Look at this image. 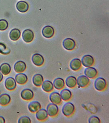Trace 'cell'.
Masks as SVG:
<instances>
[{"instance_id":"cell-1","label":"cell","mask_w":109,"mask_h":123,"mask_svg":"<svg viewBox=\"0 0 109 123\" xmlns=\"http://www.w3.org/2000/svg\"><path fill=\"white\" fill-rule=\"evenodd\" d=\"M75 111V105L71 102H67L63 107V114L64 116L67 117H69L72 116L74 114Z\"/></svg>"},{"instance_id":"cell-2","label":"cell","mask_w":109,"mask_h":123,"mask_svg":"<svg viewBox=\"0 0 109 123\" xmlns=\"http://www.w3.org/2000/svg\"><path fill=\"white\" fill-rule=\"evenodd\" d=\"M107 83L104 78L99 77L95 81L94 86L96 90L99 91H103L107 87Z\"/></svg>"},{"instance_id":"cell-3","label":"cell","mask_w":109,"mask_h":123,"mask_svg":"<svg viewBox=\"0 0 109 123\" xmlns=\"http://www.w3.org/2000/svg\"><path fill=\"white\" fill-rule=\"evenodd\" d=\"M47 111L48 115L50 117H54L56 116L58 113V107L56 104L50 103L47 106Z\"/></svg>"},{"instance_id":"cell-4","label":"cell","mask_w":109,"mask_h":123,"mask_svg":"<svg viewBox=\"0 0 109 123\" xmlns=\"http://www.w3.org/2000/svg\"><path fill=\"white\" fill-rule=\"evenodd\" d=\"M22 38L25 42L27 43H31L33 40L34 34L31 30L26 29L22 33Z\"/></svg>"},{"instance_id":"cell-5","label":"cell","mask_w":109,"mask_h":123,"mask_svg":"<svg viewBox=\"0 0 109 123\" xmlns=\"http://www.w3.org/2000/svg\"><path fill=\"white\" fill-rule=\"evenodd\" d=\"M63 45L67 50L71 51L75 49L76 46L75 42L72 38H67L63 41Z\"/></svg>"},{"instance_id":"cell-6","label":"cell","mask_w":109,"mask_h":123,"mask_svg":"<svg viewBox=\"0 0 109 123\" xmlns=\"http://www.w3.org/2000/svg\"><path fill=\"white\" fill-rule=\"evenodd\" d=\"M89 78L84 75L79 76L77 79V84L78 86L82 88L87 86L90 83Z\"/></svg>"},{"instance_id":"cell-7","label":"cell","mask_w":109,"mask_h":123,"mask_svg":"<svg viewBox=\"0 0 109 123\" xmlns=\"http://www.w3.org/2000/svg\"><path fill=\"white\" fill-rule=\"evenodd\" d=\"M93 57L90 55H85L82 57L81 63L85 67H89L92 66L94 63Z\"/></svg>"},{"instance_id":"cell-8","label":"cell","mask_w":109,"mask_h":123,"mask_svg":"<svg viewBox=\"0 0 109 123\" xmlns=\"http://www.w3.org/2000/svg\"><path fill=\"white\" fill-rule=\"evenodd\" d=\"M84 74L86 76L90 79H94L98 75V71L94 67H87L85 70Z\"/></svg>"},{"instance_id":"cell-9","label":"cell","mask_w":109,"mask_h":123,"mask_svg":"<svg viewBox=\"0 0 109 123\" xmlns=\"http://www.w3.org/2000/svg\"><path fill=\"white\" fill-rule=\"evenodd\" d=\"M54 30L52 27L46 26L44 27L42 30L43 36L46 38H50L54 35Z\"/></svg>"},{"instance_id":"cell-10","label":"cell","mask_w":109,"mask_h":123,"mask_svg":"<svg viewBox=\"0 0 109 123\" xmlns=\"http://www.w3.org/2000/svg\"><path fill=\"white\" fill-rule=\"evenodd\" d=\"M32 61L34 64L36 66H42L44 62L43 57L39 54H35L32 57Z\"/></svg>"},{"instance_id":"cell-11","label":"cell","mask_w":109,"mask_h":123,"mask_svg":"<svg viewBox=\"0 0 109 123\" xmlns=\"http://www.w3.org/2000/svg\"><path fill=\"white\" fill-rule=\"evenodd\" d=\"M5 86L8 90H14L16 87L17 83L16 80L12 77L7 78L5 82Z\"/></svg>"},{"instance_id":"cell-12","label":"cell","mask_w":109,"mask_h":123,"mask_svg":"<svg viewBox=\"0 0 109 123\" xmlns=\"http://www.w3.org/2000/svg\"><path fill=\"white\" fill-rule=\"evenodd\" d=\"M21 98L25 100H31L33 98L34 93L31 90L26 89L23 90L21 93Z\"/></svg>"},{"instance_id":"cell-13","label":"cell","mask_w":109,"mask_h":123,"mask_svg":"<svg viewBox=\"0 0 109 123\" xmlns=\"http://www.w3.org/2000/svg\"><path fill=\"white\" fill-rule=\"evenodd\" d=\"M50 99L51 102L57 105L61 104L62 100L60 94L57 92H53L50 95Z\"/></svg>"},{"instance_id":"cell-14","label":"cell","mask_w":109,"mask_h":123,"mask_svg":"<svg viewBox=\"0 0 109 123\" xmlns=\"http://www.w3.org/2000/svg\"><path fill=\"white\" fill-rule=\"evenodd\" d=\"M69 66L73 71H77L80 70L82 66V63L80 59L75 58L70 62Z\"/></svg>"},{"instance_id":"cell-15","label":"cell","mask_w":109,"mask_h":123,"mask_svg":"<svg viewBox=\"0 0 109 123\" xmlns=\"http://www.w3.org/2000/svg\"><path fill=\"white\" fill-rule=\"evenodd\" d=\"M26 68V65L24 62L19 61L15 64L14 69L16 72L20 73L24 71Z\"/></svg>"},{"instance_id":"cell-16","label":"cell","mask_w":109,"mask_h":123,"mask_svg":"<svg viewBox=\"0 0 109 123\" xmlns=\"http://www.w3.org/2000/svg\"><path fill=\"white\" fill-rule=\"evenodd\" d=\"M16 7L18 10L20 12H25L28 11L29 5L26 2L21 1L17 3Z\"/></svg>"},{"instance_id":"cell-17","label":"cell","mask_w":109,"mask_h":123,"mask_svg":"<svg viewBox=\"0 0 109 123\" xmlns=\"http://www.w3.org/2000/svg\"><path fill=\"white\" fill-rule=\"evenodd\" d=\"M48 114L47 110L44 109H40L36 112V117L39 121H44L48 117Z\"/></svg>"},{"instance_id":"cell-18","label":"cell","mask_w":109,"mask_h":123,"mask_svg":"<svg viewBox=\"0 0 109 123\" xmlns=\"http://www.w3.org/2000/svg\"><path fill=\"white\" fill-rule=\"evenodd\" d=\"M53 86L56 89L58 90H60L63 89L65 87V81L62 78H56L53 81Z\"/></svg>"},{"instance_id":"cell-19","label":"cell","mask_w":109,"mask_h":123,"mask_svg":"<svg viewBox=\"0 0 109 123\" xmlns=\"http://www.w3.org/2000/svg\"><path fill=\"white\" fill-rule=\"evenodd\" d=\"M41 108L40 104L37 101H32L28 105V109L29 111L33 113L37 112Z\"/></svg>"},{"instance_id":"cell-20","label":"cell","mask_w":109,"mask_h":123,"mask_svg":"<svg viewBox=\"0 0 109 123\" xmlns=\"http://www.w3.org/2000/svg\"><path fill=\"white\" fill-rule=\"evenodd\" d=\"M60 95L62 99L65 101L70 100L72 96V93L70 91L67 89L62 90L61 91Z\"/></svg>"},{"instance_id":"cell-21","label":"cell","mask_w":109,"mask_h":123,"mask_svg":"<svg viewBox=\"0 0 109 123\" xmlns=\"http://www.w3.org/2000/svg\"><path fill=\"white\" fill-rule=\"evenodd\" d=\"M42 88L43 90L46 92H50L53 89V84L51 81L45 80L43 82L42 84Z\"/></svg>"},{"instance_id":"cell-22","label":"cell","mask_w":109,"mask_h":123,"mask_svg":"<svg viewBox=\"0 0 109 123\" xmlns=\"http://www.w3.org/2000/svg\"><path fill=\"white\" fill-rule=\"evenodd\" d=\"M65 82L67 86L71 88H75L77 85L76 78L74 76H70L68 77Z\"/></svg>"},{"instance_id":"cell-23","label":"cell","mask_w":109,"mask_h":123,"mask_svg":"<svg viewBox=\"0 0 109 123\" xmlns=\"http://www.w3.org/2000/svg\"><path fill=\"white\" fill-rule=\"evenodd\" d=\"M44 78L41 74H35L33 78L34 84L37 87H40L43 82Z\"/></svg>"},{"instance_id":"cell-24","label":"cell","mask_w":109,"mask_h":123,"mask_svg":"<svg viewBox=\"0 0 109 123\" xmlns=\"http://www.w3.org/2000/svg\"><path fill=\"white\" fill-rule=\"evenodd\" d=\"M21 35V32L19 30L15 28L12 30L10 33V37L11 40L16 41L18 40Z\"/></svg>"},{"instance_id":"cell-25","label":"cell","mask_w":109,"mask_h":123,"mask_svg":"<svg viewBox=\"0 0 109 123\" xmlns=\"http://www.w3.org/2000/svg\"><path fill=\"white\" fill-rule=\"evenodd\" d=\"M15 79L17 82L20 84H24L26 83L28 80V77L25 74L19 73L16 75Z\"/></svg>"},{"instance_id":"cell-26","label":"cell","mask_w":109,"mask_h":123,"mask_svg":"<svg viewBox=\"0 0 109 123\" xmlns=\"http://www.w3.org/2000/svg\"><path fill=\"white\" fill-rule=\"evenodd\" d=\"M11 100V98L8 94H4L0 96V105L5 106L9 104Z\"/></svg>"},{"instance_id":"cell-27","label":"cell","mask_w":109,"mask_h":123,"mask_svg":"<svg viewBox=\"0 0 109 123\" xmlns=\"http://www.w3.org/2000/svg\"><path fill=\"white\" fill-rule=\"evenodd\" d=\"M0 71L4 75H8L11 72V67L9 64L4 63L0 66Z\"/></svg>"},{"instance_id":"cell-28","label":"cell","mask_w":109,"mask_h":123,"mask_svg":"<svg viewBox=\"0 0 109 123\" xmlns=\"http://www.w3.org/2000/svg\"><path fill=\"white\" fill-rule=\"evenodd\" d=\"M10 49L7 47L5 44L0 43V53L4 55H7L10 53Z\"/></svg>"},{"instance_id":"cell-29","label":"cell","mask_w":109,"mask_h":123,"mask_svg":"<svg viewBox=\"0 0 109 123\" xmlns=\"http://www.w3.org/2000/svg\"><path fill=\"white\" fill-rule=\"evenodd\" d=\"M8 23L6 20H0V30H6L8 28Z\"/></svg>"},{"instance_id":"cell-30","label":"cell","mask_w":109,"mask_h":123,"mask_svg":"<svg viewBox=\"0 0 109 123\" xmlns=\"http://www.w3.org/2000/svg\"><path fill=\"white\" fill-rule=\"evenodd\" d=\"M88 123H100V119L96 116H92L88 119Z\"/></svg>"},{"instance_id":"cell-31","label":"cell","mask_w":109,"mask_h":123,"mask_svg":"<svg viewBox=\"0 0 109 123\" xmlns=\"http://www.w3.org/2000/svg\"><path fill=\"white\" fill-rule=\"evenodd\" d=\"M19 123H30L31 120L29 117L27 116H23L20 117L18 120Z\"/></svg>"},{"instance_id":"cell-32","label":"cell","mask_w":109,"mask_h":123,"mask_svg":"<svg viewBox=\"0 0 109 123\" xmlns=\"http://www.w3.org/2000/svg\"><path fill=\"white\" fill-rule=\"evenodd\" d=\"M5 119L4 117L2 116H0V123H5Z\"/></svg>"},{"instance_id":"cell-33","label":"cell","mask_w":109,"mask_h":123,"mask_svg":"<svg viewBox=\"0 0 109 123\" xmlns=\"http://www.w3.org/2000/svg\"><path fill=\"white\" fill-rule=\"evenodd\" d=\"M3 78V75L2 74H1V73L0 72V82H1L2 81V80Z\"/></svg>"}]
</instances>
